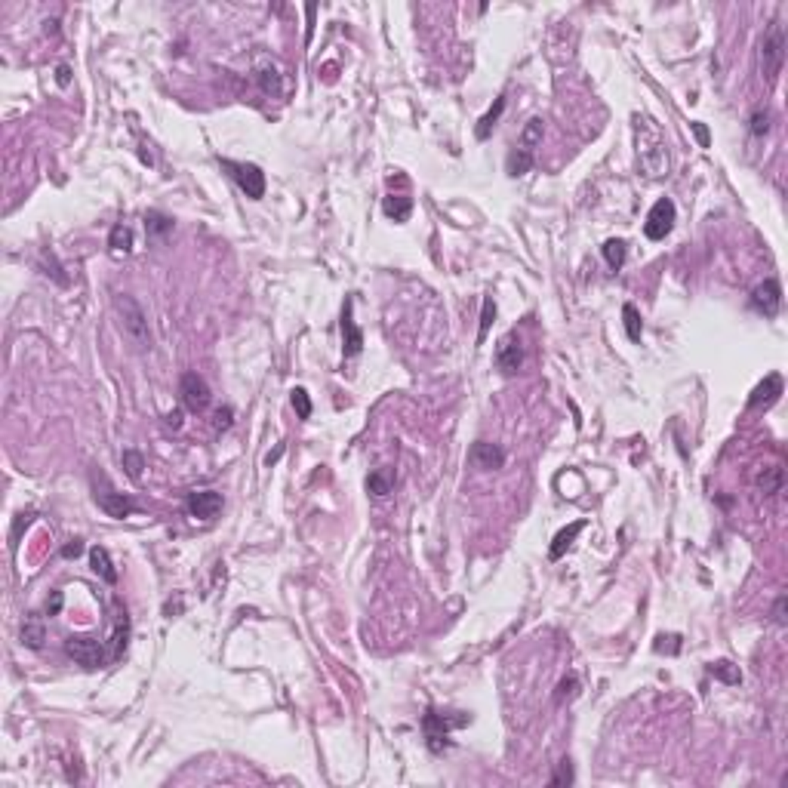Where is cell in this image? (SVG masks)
I'll use <instances>...</instances> for the list:
<instances>
[{
    "label": "cell",
    "mask_w": 788,
    "mask_h": 788,
    "mask_svg": "<svg viewBox=\"0 0 788 788\" xmlns=\"http://www.w3.org/2000/svg\"><path fill=\"white\" fill-rule=\"evenodd\" d=\"M114 305H117L120 318H124L120 324H124V333L130 336L133 345L142 348V351L151 348V329H148V318H145V311H142V305L136 302L133 296H117Z\"/></svg>",
    "instance_id": "3957f363"
},
{
    "label": "cell",
    "mask_w": 788,
    "mask_h": 788,
    "mask_svg": "<svg viewBox=\"0 0 788 788\" xmlns=\"http://www.w3.org/2000/svg\"><path fill=\"white\" fill-rule=\"evenodd\" d=\"M502 111H505V99H496V105H493V108L486 111L481 120H477V130H475V133H477V139H486V136L493 133V126L499 124V117H502Z\"/></svg>",
    "instance_id": "603a6c76"
},
{
    "label": "cell",
    "mask_w": 788,
    "mask_h": 788,
    "mask_svg": "<svg viewBox=\"0 0 788 788\" xmlns=\"http://www.w3.org/2000/svg\"><path fill=\"white\" fill-rule=\"evenodd\" d=\"M367 490L372 493V496H388L391 493V475L388 471H372V475L367 477Z\"/></svg>",
    "instance_id": "4316f807"
},
{
    "label": "cell",
    "mask_w": 788,
    "mask_h": 788,
    "mask_svg": "<svg viewBox=\"0 0 788 788\" xmlns=\"http://www.w3.org/2000/svg\"><path fill=\"white\" fill-rule=\"evenodd\" d=\"M675 219H678V210H675V200L662 197L653 204V210L647 213V222H643V234L650 240H665L675 228Z\"/></svg>",
    "instance_id": "52a82bcc"
},
{
    "label": "cell",
    "mask_w": 788,
    "mask_h": 788,
    "mask_svg": "<svg viewBox=\"0 0 788 788\" xmlns=\"http://www.w3.org/2000/svg\"><path fill=\"white\" fill-rule=\"evenodd\" d=\"M145 228H148V234H154V238H163L167 231H173V219L151 210V213H145Z\"/></svg>",
    "instance_id": "484cf974"
},
{
    "label": "cell",
    "mask_w": 788,
    "mask_h": 788,
    "mask_svg": "<svg viewBox=\"0 0 788 788\" xmlns=\"http://www.w3.org/2000/svg\"><path fill=\"white\" fill-rule=\"evenodd\" d=\"M585 530V520H576V524H570L567 530H561V533L555 536V542H551V551H548V557L551 561H557V557H564V551H567L570 545H573V539H576L579 533Z\"/></svg>",
    "instance_id": "d6986e66"
},
{
    "label": "cell",
    "mask_w": 788,
    "mask_h": 788,
    "mask_svg": "<svg viewBox=\"0 0 788 788\" xmlns=\"http://www.w3.org/2000/svg\"><path fill=\"white\" fill-rule=\"evenodd\" d=\"M256 81L262 83L265 92H277V90H281V68H277L274 62L262 59L259 68H256Z\"/></svg>",
    "instance_id": "ffe728a7"
},
{
    "label": "cell",
    "mask_w": 788,
    "mask_h": 788,
    "mask_svg": "<svg viewBox=\"0 0 788 788\" xmlns=\"http://www.w3.org/2000/svg\"><path fill=\"white\" fill-rule=\"evenodd\" d=\"M124 468H126V475H130L133 481H139L142 468H145V459H142L139 450H124Z\"/></svg>",
    "instance_id": "83f0119b"
},
{
    "label": "cell",
    "mask_w": 788,
    "mask_h": 788,
    "mask_svg": "<svg viewBox=\"0 0 788 788\" xmlns=\"http://www.w3.org/2000/svg\"><path fill=\"white\" fill-rule=\"evenodd\" d=\"M222 170H228V176L238 182V188L247 195L249 200L265 197V173L256 163H243V161H222Z\"/></svg>",
    "instance_id": "8992f818"
},
{
    "label": "cell",
    "mask_w": 788,
    "mask_h": 788,
    "mask_svg": "<svg viewBox=\"0 0 788 788\" xmlns=\"http://www.w3.org/2000/svg\"><path fill=\"white\" fill-rule=\"evenodd\" d=\"M81 551H83V542H81V539H74V542H71V545H65V548H62V555H65V557H77V555H81Z\"/></svg>",
    "instance_id": "74e56055"
},
{
    "label": "cell",
    "mask_w": 788,
    "mask_h": 788,
    "mask_svg": "<svg viewBox=\"0 0 788 788\" xmlns=\"http://www.w3.org/2000/svg\"><path fill=\"white\" fill-rule=\"evenodd\" d=\"M96 502H99V508H102L105 514H108V518H126V514L139 511V505H136L130 496H124V493L111 490V486L105 484V481H102V493L96 490Z\"/></svg>",
    "instance_id": "30bf717a"
},
{
    "label": "cell",
    "mask_w": 788,
    "mask_h": 788,
    "mask_svg": "<svg viewBox=\"0 0 788 788\" xmlns=\"http://www.w3.org/2000/svg\"><path fill=\"white\" fill-rule=\"evenodd\" d=\"M382 210H385V216L394 219V222H407V219H410V213H413V197L388 195L382 200Z\"/></svg>",
    "instance_id": "e0dca14e"
},
{
    "label": "cell",
    "mask_w": 788,
    "mask_h": 788,
    "mask_svg": "<svg viewBox=\"0 0 788 788\" xmlns=\"http://www.w3.org/2000/svg\"><path fill=\"white\" fill-rule=\"evenodd\" d=\"M468 459L475 468H484V471H496L505 465V450L496 447V443H486V441H477L475 447H471Z\"/></svg>",
    "instance_id": "4fadbf2b"
},
{
    "label": "cell",
    "mask_w": 788,
    "mask_h": 788,
    "mask_svg": "<svg viewBox=\"0 0 788 788\" xmlns=\"http://www.w3.org/2000/svg\"><path fill=\"white\" fill-rule=\"evenodd\" d=\"M90 564H92V570L105 579V582H111V585L117 582V570H114V564H111V555L102 545L90 548Z\"/></svg>",
    "instance_id": "ac0fdd59"
},
{
    "label": "cell",
    "mask_w": 788,
    "mask_h": 788,
    "mask_svg": "<svg viewBox=\"0 0 788 788\" xmlns=\"http://www.w3.org/2000/svg\"><path fill=\"white\" fill-rule=\"evenodd\" d=\"M782 62H785V31L779 22H773L761 40V71H764L766 83H776L779 71H782Z\"/></svg>",
    "instance_id": "277c9868"
},
{
    "label": "cell",
    "mask_w": 788,
    "mask_h": 788,
    "mask_svg": "<svg viewBox=\"0 0 788 788\" xmlns=\"http://www.w3.org/2000/svg\"><path fill=\"white\" fill-rule=\"evenodd\" d=\"M293 407H296L299 419H311V397L305 388H293Z\"/></svg>",
    "instance_id": "1f68e13d"
},
{
    "label": "cell",
    "mask_w": 788,
    "mask_h": 788,
    "mask_svg": "<svg viewBox=\"0 0 788 788\" xmlns=\"http://www.w3.org/2000/svg\"><path fill=\"white\" fill-rule=\"evenodd\" d=\"M579 693V680L576 678H564L561 684H557V693H555V705H564V702L576 699Z\"/></svg>",
    "instance_id": "f546056e"
},
{
    "label": "cell",
    "mask_w": 788,
    "mask_h": 788,
    "mask_svg": "<svg viewBox=\"0 0 788 788\" xmlns=\"http://www.w3.org/2000/svg\"><path fill=\"white\" fill-rule=\"evenodd\" d=\"M65 653L74 659L77 665H83L87 671L102 668V665L111 659L108 653H105L102 641H99V637H90V634H71L65 641Z\"/></svg>",
    "instance_id": "5b68a950"
},
{
    "label": "cell",
    "mask_w": 788,
    "mask_h": 788,
    "mask_svg": "<svg viewBox=\"0 0 788 788\" xmlns=\"http://www.w3.org/2000/svg\"><path fill=\"white\" fill-rule=\"evenodd\" d=\"M108 247H111V253L114 256H120V253H130L133 249V231L126 225H114L111 228V238H108Z\"/></svg>",
    "instance_id": "7402d4cb"
},
{
    "label": "cell",
    "mask_w": 788,
    "mask_h": 788,
    "mask_svg": "<svg viewBox=\"0 0 788 788\" xmlns=\"http://www.w3.org/2000/svg\"><path fill=\"white\" fill-rule=\"evenodd\" d=\"M751 305H755L764 318H776L779 308H782V286H779V281L770 277V281L757 284L755 290H751Z\"/></svg>",
    "instance_id": "9c48e42d"
},
{
    "label": "cell",
    "mask_w": 788,
    "mask_h": 788,
    "mask_svg": "<svg viewBox=\"0 0 788 788\" xmlns=\"http://www.w3.org/2000/svg\"><path fill=\"white\" fill-rule=\"evenodd\" d=\"M62 604H65V598H62V591H53V598H49V604H47V616H59Z\"/></svg>",
    "instance_id": "8d00e7d4"
},
{
    "label": "cell",
    "mask_w": 788,
    "mask_h": 788,
    "mask_svg": "<svg viewBox=\"0 0 788 788\" xmlns=\"http://www.w3.org/2000/svg\"><path fill=\"white\" fill-rule=\"evenodd\" d=\"M342 336H345V357H357L363 348V333L361 327L354 324V314H351V299L342 308Z\"/></svg>",
    "instance_id": "5bb4252c"
},
{
    "label": "cell",
    "mask_w": 788,
    "mask_h": 788,
    "mask_svg": "<svg viewBox=\"0 0 788 788\" xmlns=\"http://www.w3.org/2000/svg\"><path fill=\"white\" fill-rule=\"evenodd\" d=\"M693 133H696L699 145H702V148H708V130H705V124H693Z\"/></svg>",
    "instance_id": "f35d334b"
},
{
    "label": "cell",
    "mask_w": 788,
    "mask_h": 788,
    "mask_svg": "<svg viewBox=\"0 0 788 788\" xmlns=\"http://www.w3.org/2000/svg\"><path fill=\"white\" fill-rule=\"evenodd\" d=\"M281 453H284V447H277L274 453H268V456H265V462H268V465H271V462H277V459H281Z\"/></svg>",
    "instance_id": "b9f144b4"
},
{
    "label": "cell",
    "mask_w": 788,
    "mask_h": 788,
    "mask_svg": "<svg viewBox=\"0 0 788 788\" xmlns=\"http://www.w3.org/2000/svg\"><path fill=\"white\" fill-rule=\"evenodd\" d=\"M779 394H782V376H776V372H773V376H766L764 382L755 388V394H751V400H748V407H761V404L770 407L773 400L779 397Z\"/></svg>",
    "instance_id": "9a60e30c"
},
{
    "label": "cell",
    "mask_w": 788,
    "mask_h": 788,
    "mask_svg": "<svg viewBox=\"0 0 788 788\" xmlns=\"http://www.w3.org/2000/svg\"><path fill=\"white\" fill-rule=\"evenodd\" d=\"M231 416H234L231 407H222V410H216V419H213V425L225 432V428H231Z\"/></svg>",
    "instance_id": "d590c367"
},
{
    "label": "cell",
    "mask_w": 788,
    "mask_h": 788,
    "mask_svg": "<svg viewBox=\"0 0 788 788\" xmlns=\"http://www.w3.org/2000/svg\"><path fill=\"white\" fill-rule=\"evenodd\" d=\"M622 320H625V333L632 342H641L643 336V320H641V311L634 305H622Z\"/></svg>",
    "instance_id": "cb8c5ba5"
},
{
    "label": "cell",
    "mask_w": 788,
    "mask_h": 788,
    "mask_svg": "<svg viewBox=\"0 0 788 788\" xmlns=\"http://www.w3.org/2000/svg\"><path fill=\"white\" fill-rule=\"evenodd\" d=\"M712 675H714V678H721L723 684H739V680H742L739 671H736L730 662H723V659H721V662H714V665H712Z\"/></svg>",
    "instance_id": "4dcf8cb0"
},
{
    "label": "cell",
    "mask_w": 788,
    "mask_h": 788,
    "mask_svg": "<svg viewBox=\"0 0 788 788\" xmlns=\"http://www.w3.org/2000/svg\"><path fill=\"white\" fill-rule=\"evenodd\" d=\"M782 465H770V468L761 471V477H757V486L764 490V496H773V493L782 490Z\"/></svg>",
    "instance_id": "44dd1931"
},
{
    "label": "cell",
    "mask_w": 788,
    "mask_h": 788,
    "mask_svg": "<svg viewBox=\"0 0 788 788\" xmlns=\"http://www.w3.org/2000/svg\"><path fill=\"white\" fill-rule=\"evenodd\" d=\"M766 130H770V111H755L751 114V133L764 136Z\"/></svg>",
    "instance_id": "d6a6232c"
},
{
    "label": "cell",
    "mask_w": 788,
    "mask_h": 788,
    "mask_svg": "<svg viewBox=\"0 0 788 788\" xmlns=\"http://www.w3.org/2000/svg\"><path fill=\"white\" fill-rule=\"evenodd\" d=\"M188 511L197 520H213L222 511V493L216 490H200L188 496Z\"/></svg>",
    "instance_id": "7c38bea8"
},
{
    "label": "cell",
    "mask_w": 788,
    "mask_h": 788,
    "mask_svg": "<svg viewBox=\"0 0 788 788\" xmlns=\"http://www.w3.org/2000/svg\"><path fill=\"white\" fill-rule=\"evenodd\" d=\"M56 81H59L62 87H68V81H71V77H68V68H65V65H59V71H56Z\"/></svg>",
    "instance_id": "60d3db41"
},
{
    "label": "cell",
    "mask_w": 788,
    "mask_h": 788,
    "mask_svg": "<svg viewBox=\"0 0 788 788\" xmlns=\"http://www.w3.org/2000/svg\"><path fill=\"white\" fill-rule=\"evenodd\" d=\"M496 320V302H493L490 296L484 299V311H481V329H477V342L486 339V333H490V324Z\"/></svg>",
    "instance_id": "f1b7e54d"
},
{
    "label": "cell",
    "mask_w": 788,
    "mask_h": 788,
    "mask_svg": "<svg viewBox=\"0 0 788 788\" xmlns=\"http://www.w3.org/2000/svg\"><path fill=\"white\" fill-rule=\"evenodd\" d=\"M542 145V120L539 117H533V120H527V126L520 130V136H518V145H514V151L508 154V176H527L530 173V167H533V154H536V148Z\"/></svg>",
    "instance_id": "7a4b0ae2"
},
{
    "label": "cell",
    "mask_w": 788,
    "mask_h": 788,
    "mask_svg": "<svg viewBox=\"0 0 788 788\" xmlns=\"http://www.w3.org/2000/svg\"><path fill=\"white\" fill-rule=\"evenodd\" d=\"M520 363H524V348H520V339L518 336H502L496 345V367L505 372V376H511V372L520 370Z\"/></svg>",
    "instance_id": "8fae6325"
},
{
    "label": "cell",
    "mask_w": 788,
    "mask_h": 788,
    "mask_svg": "<svg viewBox=\"0 0 788 788\" xmlns=\"http://www.w3.org/2000/svg\"><path fill=\"white\" fill-rule=\"evenodd\" d=\"M179 397H182V407L188 413H204L206 407H210V385H206L204 376H197V372H185L182 379H179Z\"/></svg>",
    "instance_id": "ba28073f"
},
{
    "label": "cell",
    "mask_w": 788,
    "mask_h": 788,
    "mask_svg": "<svg viewBox=\"0 0 788 788\" xmlns=\"http://www.w3.org/2000/svg\"><path fill=\"white\" fill-rule=\"evenodd\" d=\"M47 641V628H44V616L31 613L25 616V625H22V643L31 650H40Z\"/></svg>",
    "instance_id": "2e32d148"
},
{
    "label": "cell",
    "mask_w": 788,
    "mask_h": 788,
    "mask_svg": "<svg viewBox=\"0 0 788 788\" xmlns=\"http://www.w3.org/2000/svg\"><path fill=\"white\" fill-rule=\"evenodd\" d=\"M471 718L465 712H438V708H428L425 718H422V730H425V739H428V748L432 751H443L447 748V739L453 730L465 727Z\"/></svg>",
    "instance_id": "6da1fadb"
},
{
    "label": "cell",
    "mask_w": 788,
    "mask_h": 788,
    "mask_svg": "<svg viewBox=\"0 0 788 788\" xmlns=\"http://www.w3.org/2000/svg\"><path fill=\"white\" fill-rule=\"evenodd\" d=\"M564 782H567V785L573 782V766H570V761H567V757H564V761H561V766H557V773H555V776H551V785H564Z\"/></svg>",
    "instance_id": "836d02e7"
},
{
    "label": "cell",
    "mask_w": 788,
    "mask_h": 788,
    "mask_svg": "<svg viewBox=\"0 0 788 788\" xmlns=\"http://www.w3.org/2000/svg\"><path fill=\"white\" fill-rule=\"evenodd\" d=\"M785 604H788V598H785V594H779L776 604H773V622H776V625H785V622H788L785 619Z\"/></svg>",
    "instance_id": "e575fe53"
},
{
    "label": "cell",
    "mask_w": 788,
    "mask_h": 788,
    "mask_svg": "<svg viewBox=\"0 0 788 788\" xmlns=\"http://www.w3.org/2000/svg\"><path fill=\"white\" fill-rule=\"evenodd\" d=\"M625 256H628L625 240L613 238V240H607V243H604V259H607V265H610L613 271H619L622 265H625Z\"/></svg>",
    "instance_id": "d4e9b609"
},
{
    "label": "cell",
    "mask_w": 788,
    "mask_h": 788,
    "mask_svg": "<svg viewBox=\"0 0 788 788\" xmlns=\"http://www.w3.org/2000/svg\"><path fill=\"white\" fill-rule=\"evenodd\" d=\"M167 425L173 428V432H179V428H182V410H173V413H170V416H167Z\"/></svg>",
    "instance_id": "ab89813d"
}]
</instances>
